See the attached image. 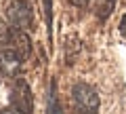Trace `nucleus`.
Segmentation results:
<instances>
[{"label": "nucleus", "instance_id": "nucleus-4", "mask_svg": "<svg viewBox=\"0 0 126 114\" xmlns=\"http://www.w3.org/2000/svg\"><path fill=\"white\" fill-rule=\"evenodd\" d=\"M19 70H21V57L11 49L0 51V74L6 78H13L19 74Z\"/></svg>", "mask_w": 126, "mask_h": 114}, {"label": "nucleus", "instance_id": "nucleus-2", "mask_svg": "<svg viewBox=\"0 0 126 114\" xmlns=\"http://www.w3.org/2000/svg\"><path fill=\"white\" fill-rule=\"evenodd\" d=\"M9 19L17 30H30L34 25V13L27 0H15L13 4L9 6Z\"/></svg>", "mask_w": 126, "mask_h": 114}, {"label": "nucleus", "instance_id": "nucleus-5", "mask_svg": "<svg viewBox=\"0 0 126 114\" xmlns=\"http://www.w3.org/2000/svg\"><path fill=\"white\" fill-rule=\"evenodd\" d=\"M9 42H11V51H15L21 59H25L27 55L32 53V40H30V36H27L23 30H17V27L11 30Z\"/></svg>", "mask_w": 126, "mask_h": 114}, {"label": "nucleus", "instance_id": "nucleus-3", "mask_svg": "<svg viewBox=\"0 0 126 114\" xmlns=\"http://www.w3.org/2000/svg\"><path fill=\"white\" fill-rule=\"evenodd\" d=\"M74 99H76L78 108L86 114H94L97 108H99V95L93 87L84 85V82H78L74 87Z\"/></svg>", "mask_w": 126, "mask_h": 114}, {"label": "nucleus", "instance_id": "nucleus-10", "mask_svg": "<svg viewBox=\"0 0 126 114\" xmlns=\"http://www.w3.org/2000/svg\"><path fill=\"white\" fill-rule=\"evenodd\" d=\"M72 2L76 6H86V4H88V0H72Z\"/></svg>", "mask_w": 126, "mask_h": 114}, {"label": "nucleus", "instance_id": "nucleus-1", "mask_svg": "<svg viewBox=\"0 0 126 114\" xmlns=\"http://www.w3.org/2000/svg\"><path fill=\"white\" fill-rule=\"evenodd\" d=\"M11 108L17 110L19 114H32L34 112V95L30 91V85L23 78H17L13 89H11Z\"/></svg>", "mask_w": 126, "mask_h": 114}, {"label": "nucleus", "instance_id": "nucleus-8", "mask_svg": "<svg viewBox=\"0 0 126 114\" xmlns=\"http://www.w3.org/2000/svg\"><path fill=\"white\" fill-rule=\"evenodd\" d=\"M120 32H122V36H126V15L122 17V21H120Z\"/></svg>", "mask_w": 126, "mask_h": 114}, {"label": "nucleus", "instance_id": "nucleus-6", "mask_svg": "<svg viewBox=\"0 0 126 114\" xmlns=\"http://www.w3.org/2000/svg\"><path fill=\"white\" fill-rule=\"evenodd\" d=\"M46 114H63L61 106H59L57 97H55V93H50V99H48V110H46Z\"/></svg>", "mask_w": 126, "mask_h": 114}, {"label": "nucleus", "instance_id": "nucleus-9", "mask_svg": "<svg viewBox=\"0 0 126 114\" xmlns=\"http://www.w3.org/2000/svg\"><path fill=\"white\" fill-rule=\"evenodd\" d=\"M0 114H19V112L13 110V108H4V110H0Z\"/></svg>", "mask_w": 126, "mask_h": 114}, {"label": "nucleus", "instance_id": "nucleus-7", "mask_svg": "<svg viewBox=\"0 0 126 114\" xmlns=\"http://www.w3.org/2000/svg\"><path fill=\"white\" fill-rule=\"evenodd\" d=\"M9 38H11V27L0 19V45H6Z\"/></svg>", "mask_w": 126, "mask_h": 114}]
</instances>
